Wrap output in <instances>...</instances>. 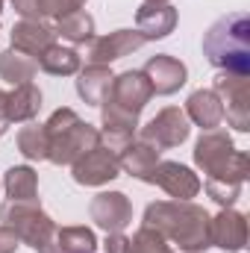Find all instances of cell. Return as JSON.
<instances>
[{
  "mask_svg": "<svg viewBox=\"0 0 250 253\" xmlns=\"http://www.w3.org/2000/svg\"><path fill=\"white\" fill-rule=\"evenodd\" d=\"M144 227L171 236L183 251H206L212 245V224L203 209L180 203H153L144 212Z\"/></svg>",
  "mask_w": 250,
  "mask_h": 253,
  "instance_id": "cell-1",
  "label": "cell"
},
{
  "mask_svg": "<svg viewBox=\"0 0 250 253\" xmlns=\"http://www.w3.org/2000/svg\"><path fill=\"white\" fill-rule=\"evenodd\" d=\"M47 135H50V153L47 159L56 165H74L83 153L100 144V132L91 124H83L74 109H56L53 118L47 121Z\"/></svg>",
  "mask_w": 250,
  "mask_h": 253,
  "instance_id": "cell-2",
  "label": "cell"
},
{
  "mask_svg": "<svg viewBox=\"0 0 250 253\" xmlns=\"http://www.w3.org/2000/svg\"><path fill=\"white\" fill-rule=\"evenodd\" d=\"M209 62L227 68L230 74H248V18L230 15L221 18L203 39Z\"/></svg>",
  "mask_w": 250,
  "mask_h": 253,
  "instance_id": "cell-3",
  "label": "cell"
},
{
  "mask_svg": "<svg viewBox=\"0 0 250 253\" xmlns=\"http://www.w3.org/2000/svg\"><path fill=\"white\" fill-rule=\"evenodd\" d=\"M0 218L6 221L9 230H15L18 239H24L33 251L39 253H59L56 248V227L53 221L42 212L36 200H9L0 206Z\"/></svg>",
  "mask_w": 250,
  "mask_h": 253,
  "instance_id": "cell-4",
  "label": "cell"
},
{
  "mask_svg": "<svg viewBox=\"0 0 250 253\" xmlns=\"http://www.w3.org/2000/svg\"><path fill=\"white\" fill-rule=\"evenodd\" d=\"M150 97H153V88H150L147 77L141 71H126L121 77H112V85H109V94H106L103 103L115 106V109H124L129 115H138Z\"/></svg>",
  "mask_w": 250,
  "mask_h": 253,
  "instance_id": "cell-5",
  "label": "cell"
},
{
  "mask_svg": "<svg viewBox=\"0 0 250 253\" xmlns=\"http://www.w3.org/2000/svg\"><path fill=\"white\" fill-rule=\"evenodd\" d=\"M188 135V121L180 109H162L150 124L141 129V141L150 144L153 150H165V147H177L180 141H186Z\"/></svg>",
  "mask_w": 250,
  "mask_h": 253,
  "instance_id": "cell-6",
  "label": "cell"
},
{
  "mask_svg": "<svg viewBox=\"0 0 250 253\" xmlns=\"http://www.w3.org/2000/svg\"><path fill=\"white\" fill-rule=\"evenodd\" d=\"M121 171L118 165V156L109 153L106 147H91L88 153H83L77 162H74V180L80 186H103L109 180H115Z\"/></svg>",
  "mask_w": 250,
  "mask_h": 253,
  "instance_id": "cell-7",
  "label": "cell"
},
{
  "mask_svg": "<svg viewBox=\"0 0 250 253\" xmlns=\"http://www.w3.org/2000/svg\"><path fill=\"white\" fill-rule=\"evenodd\" d=\"M144 44L141 33L138 30H118V33H109L103 39H94L91 47H88V62L91 65H109L121 56H129L132 50H138Z\"/></svg>",
  "mask_w": 250,
  "mask_h": 253,
  "instance_id": "cell-8",
  "label": "cell"
},
{
  "mask_svg": "<svg viewBox=\"0 0 250 253\" xmlns=\"http://www.w3.org/2000/svg\"><path fill=\"white\" fill-rule=\"evenodd\" d=\"M91 218L97 221V227H103L109 236L121 233L129 218H132V206L121 191H103L91 200Z\"/></svg>",
  "mask_w": 250,
  "mask_h": 253,
  "instance_id": "cell-9",
  "label": "cell"
},
{
  "mask_svg": "<svg viewBox=\"0 0 250 253\" xmlns=\"http://www.w3.org/2000/svg\"><path fill=\"white\" fill-rule=\"evenodd\" d=\"M147 183H159L162 189L168 191L171 197H177V200H188V197H194L197 189H200L197 177L188 171L186 165H177V162H162V165H156V168L150 171Z\"/></svg>",
  "mask_w": 250,
  "mask_h": 253,
  "instance_id": "cell-10",
  "label": "cell"
},
{
  "mask_svg": "<svg viewBox=\"0 0 250 253\" xmlns=\"http://www.w3.org/2000/svg\"><path fill=\"white\" fill-rule=\"evenodd\" d=\"M153 88V94H171L186 83V65L177 62L174 56H153L141 71Z\"/></svg>",
  "mask_w": 250,
  "mask_h": 253,
  "instance_id": "cell-11",
  "label": "cell"
},
{
  "mask_svg": "<svg viewBox=\"0 0 250 253\" xmlns=\"http://www.w3.org/2000/svg\"><path fill=\"white\" fill-rule=\"evenodd\" d=\"M177 24V12L168 3H144L138 9V33L144 42L150 39H165Z\"/></svg>",
  "mask_w": 250,
  "mask_h": 253,
  "instance_id": "cell-12",
  "label": "cell"
},
{
  "mask_svg": "<svg viewBox=\"0 0 250 253\" xmlns=\"http://www.w3.org/2000/svg\"><path fill=\"white\" fill-rule=\"evenodd\" d=\"M50 44H53V30L44 27L42 21H21L12 30V47L27 56H42Z\"/></svg>",
  "mask_w": 250,
  "mask_h": 253,
  "instance_id": "cell-13",
  "label": "cell"
},
{
  "mask_svg": "<svg viewBox=\"0 0 250 253\" xmlns=\"http://www.w3.org/2000/svg\"><path fill=\"white\" fill-rule=\"evenodd\" d=\"M109 85H112V71L106 65H88L77 80V94L88 106H100L109 94Z\"/></svg>",
  "mask_w": 250,
  "mask_h": 253,
  "instance_id": "cell-14",
  "label": "cell"
},
{
  "mask_svg": "<svg viewBox=\"0 0 250 253\" xmlns=\"http://www.w3.org/2000/svg\"><path fill=\"white\" fill-rule=\"evenodd\" d=\"M42 106V91L33 83H21L15 85L12 94H6V124H18V121H30Z\"/></svg>",
  "mask_w": 250,
  "mask_h": 253,
  "instance_id": "cell-15",
  "label": "cell"
},
{
  "mask_svg": "<svg viewBox=\"0 0 250 253\" xmlns=\"http://www.w3.org/2000/svg\"><path fill=\"white\" fill-rule=\"evenodd\" d=\"M156 159H159V150H153L150 144H144V141H138V144H126V150L118 156V165L129 171L132 177H138V180H144L147 183V177H150V171L156 168Z\"/></svg>",
  "mask_w": 250,
  "mask_h": 253,
  "instance_id": "cell-16",
  "label": "cell"
},
{
  "mask_svg": "<svg viewBox=\"0 0 250 253\" xmlns=\"http://www.w3.org/2000/svg\"><path fill=\"white\" fill-rule=\"evenodd\" d=\"M80 53L74 47H59V44H50L42 56H39V68L53 74V77H71L80 71Z\"/></svg>",
  "mask_w": 250,
  "mask_h": 253,
  "instance_id": "cell-17",
  "label": "cell"
},
{
  "mask_svg": "<svg viewBox=\"0 0 250 253\" xmlns=\"http://www.w3.org/2000/svg\"><path fill=\"white\" fill-rule=\"evenodd\" d=\"M188 115H191L200 126L212 129V126L221 124L224 106H221V100L215 97V91H194V94L188 97Z\"/></svg>",
  "mask_w": 250,
  "mask_h": 253,
  "instance_id": "cell-18",
  "label": "cell"
},
{
  "mask_svg": "<svg viewBox=\"0 0 250 253\" xmlns=\"http://www.w3.org/2000/svg\"><path fill=\"white\" fill-rule=\"evenodd\" d=\"M36 68H39V62H36L33 56L21 53V50H15V47L0 53V77H3L6 83H15V85L30 83L33 74H36Z\"/></svg>",
  "mask_w": 250,
  "mask_h": 253,
  "instance_id": "cell-19",
  "label": "cell"
},
{
  "mask_svg": "<svg viewBox=\"0 0 250 253\" xmlns=\"http://www.w3.org/2000/svg\"><path fill=\"white\" fill-rule=\"evenodd\" d=\"M53 36H62V39L74 42V44H83V42H88V39L94 36V18H91L88 12H83V9L68 12V15H62V18L56 21Z\"/></svg>",
  "mask_w": 250,
  "mask_h": 253,
  "instance_id": "cell-20",
  "label": "cell"
},
{
  "mask_svg": "<svg viewBox=\"0 0 250 253\" xmlns=\"http://www.w3.org/2000/svg\"><path fill=\"white\" fill-rule=\"evenodd\" d=\"M3 186H6L9 200H36L39 180H36V171H33V168L18 165V168H9V171H6Z\"/></svg>",
  "mask_w": 250,
  "mask_h": 253,
  "instance_id": "cell-21",
  "label": "cell"
},
{
  "mask_svg": "<svg viewBox=\"0 0 250 253\" xmlns=\"http://www.w3.org/2000/svg\"><path fill=\"white\" fill-rule=\"evenodd\" d=\"M212 242L221 245L224 251H227V248L239 251L242 242H245V218H242V215H227V212H224V215L212 224Z\"/></svg>",
  "mask_w": 250,
  "mask_h": 253,
  "instance_id": "cell-22",
  "label": "cell"
},
{
  "mask_svg": "<svg viewBox=\"0 0 250 253\" xmlns=\"http://www.w3.org/2000/svg\"><path fill=\"white\" fill-rule=\"evenodd\" d=\"M18 150L27 159H47L50 153V135L44 124H27L18 132Z\"/></svg>",
  "mask_w": 250,
  "mask_h": 253,
  "instance_id": "cell-23",
  "label": "cell"
},
{
  "mask_svg": "<svg viewBox=\"0 0 250 253\" xmlns=\"http://www.w3.org/2000/svg\"><path fill=\"white\" fill-rule=\"evenodd\" d=\"M56 248L59 253H94L97 239L88 227H65L56 233Z\"/></svg>",
  "mask_w": 250,
  "mask_h": 253,
  "instance_id": "cell-24",
  "label": "cell"
},
{
  "mask_svg": "<svg viewBox=\"0 0 250 253\" xmlns=\"http://www.w3.org/2000/svg\"><path fill=\"white\" fill-rule=\"evenodd\" d=\"M126 253H171L162 233H156L153 227H141L135 233L132 242H126Z\"/></svg>",
  "mask_w": 250,
  "mask_h": 253,
  "instance_id": "cell-25",
  "label": "cell"
},
{
  "mask_svg": "<svg viewBox=\"0 0 250 253\" xmlns=\"http://www.w3.org/2000/svg\"><path fill=\"white\" fill-rule=\"evenodd\" d=\"M15 248H18V236H15V230L0 227V253H15Z\"/></svg>",
  "mask_w": 250,
  "mask_h": 253,
  "instance_id": "cell-26",
  "label": "cell"
},
{
  "mask_svg": "<svg viewBox=\"0 0 250 253\" xmlns=\"http://www.w3.org/2000/svg\"><path fill=\"white\" fill-rule=\"evenodd\" d=\"M3 124H6V94L0 91V132H3Z\"/></svg>",
  "mask_w": 250,
  "mask_h": 253,
  "instance_id": "cell-27",
  "label": "cell"
},
{
  "mask_svg": "<svg viewBox=\"0 0 250 253\" xmlns=\"http://www.w3.org/2000/svg\"><path fill=\"white\" fill-rule=\"evenodd\" d=\"M147 3H165V0H147Z\"/></svg>",
  "mask_w": 250,
  "mask_h": 253,
  "instance_id": "cell-28",
  "label": "cell"
},
{
  "mask_svg": "<svg viewBox=\"0 0 250 253\" xmlns=\"http://www.w3.org/2000/svg\"><path fill=\"white\" fill-rule=\"evenodd\" d=\"M0 9H3V0H0Z\"/></svg>",
  "mask_w": 250,
  "mask_h": 253,
  "instance_id": "cell-29",
  "label": "cell"
}]
</instances>
